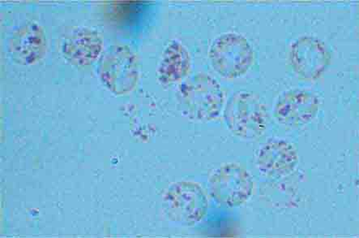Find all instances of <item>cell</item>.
<instances>
[{"mask_svg":"<svg viewBox=\"0 0 359 238\" xmlns=\"http://www.w3.org/2000/svg\"><path fill=\"white\" fill-rule=\"evenodd\" d=\"M209 57L213 70L228 80L245 75L254 62L251 44L243 35L235 33L222 34L213 41Z\"/></svg>","mask_w":359,"mask_h":238,"instance_id":"obj_2","label":"cell"},{"mask_svg":"<svg viewBox=\"0 0 359 238\" xmlns=\"http://www.w3.org/2000/svg\"><path fill=\"white\" fill-rule=\"evenodd\" d=\"M182 98L187 114L201 121H210L220 115L225 95L219 84L212 77L199 74L182 87Z\"/></svg>","mask_w":359,"mask_h":238,"instance_id":"obj_3","label":"cell"},{"mask_svg":"<svg viewBox=\"0 0 359 238\" xmlns=\"http://www.w3.org/2000/svg\"><path fill=\"white\" fill-rule=\"evenodd\" d=\"M191 69V59L184 45L172 41L164 51L157 70L158 80L163 84H176L185 79Z\"/></svg>","mask_w":359,"mask_h":238,"instance_id":"obj_12","label":"cell"},{"mask_svg":"<svg viewBox=\"0 0 359 238\" xmlns=\"http://www.w3.org/2000/svg\"><path fill=\"white\" fill-rule=\"evenodd\" d=\"M46 51L44 30L38 24L25 25L15 31L10 51L13 59L19 64L34 65L43 58Z\"/></svg>","mask_w":359,"mask_h":238,"instance_id":"obj_11","label":"cell"},{"mask_svg":"<svg viewBox=\"0 0 359 238\" xmlns=\"http://www.w3.org/2000/svg\"><path fill=\"white\" fill-rule=\"evenodd\" d=\"M209 189L218 203L235 208L247 203L252 194L254 183L245 168L231 163L222 165L212 173Z\"/></svg>","mask_w":359,"mask_h":238,"instance_id":"obj_6","label":"cell"},{"mask_svg":"<svg viewBox=\"0 0 359 238\" xmlns=\"http://www.w3.org/2000/svg\"><path fill=\"white\" fill-rule=\"evenodd\" d=\"M103 48L102 36L88 28H76L66 36L62 53L72 65L88 66L100 58Z\"/></svg>","mask_w":359,"mask_h":238,"instance_id":"obj_10","label":"cell"},{"mask_svg":"<svg viewBox=\"0 0 359 238\" xmlns=\"http://www.w3.org/2000/svg\"><path fill=\"white\" fill-rule=\"evenodd\" d=\"M319 98L306 91L285 93L275 107V117L283 125L298 127L310 122L319 110Z\"/></svg>","mask_w":359,"mask_h":238,"instance_id":"obj_8","label":"cell"},{"mask_svg":"<svg viewBox=\"0 0 359 238\" xmlns=\"http://www.w3.org/2000/svg\"><path fill=\"white\" fill-rule=\"evenodd\" d=\"M290 60L295 74L305 81H314L329 65V53L324 44L312 37H302L291 46Z\"/></svg>","mask_w":359,"mask_h":238,"instance_id":"obj_7","label":"cell"},{"mask_svg":"<svg viewBox=\"0 0 359 238\" xmlns=\"http://www.w3.org/2000/svg\"><path fill=\"white\" fill-rule=\"evenodd\" d=\"M139 77L138 57L128 46H114L107 51L102 64L101 79L113 94H129L136 88Z\"/></svg>","mask_w":359,"mask_h":238,"instance_id":"obj_5","label":"cell"},{"mask_svg":"<svg viewBox=\"0 0 359 238\" xmlns=\"http://www.w3.org/2000/svg\"><path fill=\"white\" fill-rule=\"evenodd\" d=\"M227 127L238 138L254 140L266 131L268 113L259 97L254 93L239 91L228 101L225 111Z\"/></svg>","mask_w":359,"mask_h":238,"instance_id":"obj_1","label":"cell"},{"mask_svg":"<svg viewBox=\"0 0 359 238\" xmlns=\"http://www.w3.org/2000/svg\"><path fill=\"white\" fill-rule=\"evenodd\" d=\"M298 160V151L293 144L274 139L260 148L257 164L260 172L265 176L279 178L292 172Z\"/></svg>","mask_w":359,"mask_h":238,"instance_id":"obj_9","label":"cell"},{"mask_svg":"<svg viewBox=\"0 0 359 238\" xmlns=\"http://www.w3.org/2000/svg\"><path fill=\"white\" fill-rule=\"evenodd\" d=\"M163 204L171 220L191 226L204 218L208 209V199L199 184L180 182L170 185L166 191Z\"/></svg>","mask_w":359,"mask_h":238,"instance_id":"obj_4","label":"cell"}]
</instances>
